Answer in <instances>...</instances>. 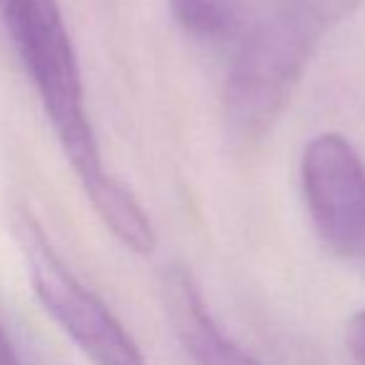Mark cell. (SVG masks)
Here are the masks:
<instances>
[{"mask_svg":"<svg viewBox=\"0 0 365 365\" xmlns=\"http://www.w3.org/2000/svg\"><path fill=\"white\" fill-rule=\"evenodd\" d=\"M11 41L26 66L43 110L96 213L125 248L155 250V228L135 195L103 168L86 108L78 53L56 0H0Z\"/></svg>","mask_w":365,"mask_h":365,"instance_id":"1","label":"cell"},{"mask_svg":"<svg viewBox=\"0 0 365 365\" xmlns=\"http://www.w3.org/2000/svg\"><path fill=\"white\" fill-rule=\"evenodd\" d=\"M365 0H288L243 38L225 81V115L245 138L270 130L298 88L323 33Z\"/></svg>","mask_w":365,"mask_h":365,"instance_id":"2","label":"cell"},{"mask_svg":"<svg viewBox=\"0 0 365 365\" xmlns=\"http://www.w3.org/2000/svg\"><path fill=\"white\" fill-rule=\"evenodd\" d=\"M18 243L38 303L93 363L148 365L133 335L113 310L71 273L31 215L18 218Z\"/></svg>","mask_w":365,"mask_h":365,"instance_id":"3","label":"cell"},{"mask_svg":"<svg viewBox=\"0 0 365 365\" xmlns=\"http://www.w3.org/2000/svg\"><path fill=\"white\" fill-rule=\"evenodd\" d=\"M300 182L320 240L343 258L365 253V163L353 143L315 135L300 158Z\"/></svg>","mask_w":365,"mask_h":365,"instance_id":"4","label":"cell"},{"mask_svg":"<svg viewBox=\"0 0 365 365\" xmlns=\"http://www.w3.org/2000/svg\"><path fill=\"white\" fill-rule=\"evenodd\" d=\"M165 305L173 328L195 365H263L215 323L188 270L173 268L165 275Z\"/></svg>","mask_w":365,"mask_h":365,"instance_id":"5","label":"cell"},{"mask_svg":"<svg viewBox=\"0 0 365 365\" xmlns=\"http://www.w3.org/2000/svg\"><path fill=\"white\" fill-rule=\"evenodd\" d=\"M168 8L178 26L200 41L228 36L238 21L235 0H168Z\"/></svg>","mask_w":365,"mask_h":365,"instance_id":"6","label":"cell"},{"mask_svg":"<svg viewBox=\"0 0 365 365\" xmlns=\"http://www.w3.org/2000/svg\"><path fill=\"white\" fill-rule=\"evenodd\" d=\"M345 348L355 365H365V310L355 313L345 325Z\"/></svg>","mask_w":365,"mask_h":365,"instance_id":"7","label":"cell"},{"mask_svg":"<svg viewBox=\"0 0 365 365\" xmlns=\"http://www.w3.org/2000/svg\"><path fill=\"white\" fill-rule=\"evenodd\" d=\"M0 365H21V358H18L8 333L3 330V323H0Z\"/></svg>","mask_w":365,"mask_h":365,"instance_id":"8","label":"cell"}]
</instances>
